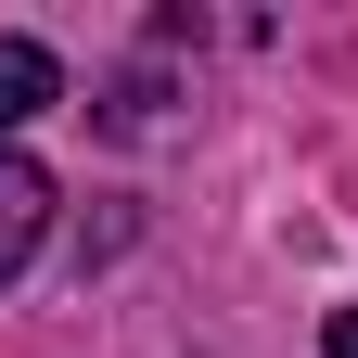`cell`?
Instances as JSON below:
<instances>
[{"label": "cell", "instance_id": "1", "mask_svg": "<svg viewBox=\"0 0 358 358\" xmlns=\"http://www.w3.org/2000/svg\"><path fill=\"white\" fill-rule=\"evenodd\" d=\"M38 231H52V179H38L26 154H0V282L38 256Z\"/></svg>", "mask_w": 358, "mask_h": 358}, {"label": "cell", "instance_id": "2", "mask_svg": "<svg viewBox=\"0 0 358 358\" xmlns=\"http://www.w3.org/2000/svg\"><path fill=\"white\" fill-rule=\"evenodd\" d=\"M64 103V64L38 52V38H0V128H26V115H52Z\"/></svg>", "mask_w": 358, "mask_h": 358}, {"label": "cell", "instance_id": "3", "mask_svg": "<svg viewBox=\"0 0 358 358\" xmlns=\"http://www.w3.org/2000/svg\"><path fill=\"white\" fill-rule=\"evenodd\" d=\"M320 358H358V307H333V333H320Z\"/></svg>", "mask_w": 358, "mask_h": 358}]
</instances>
